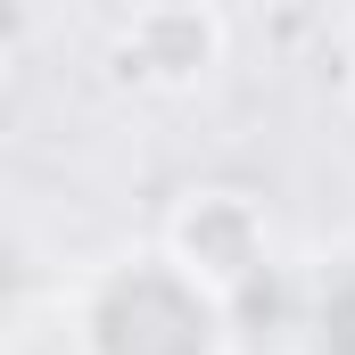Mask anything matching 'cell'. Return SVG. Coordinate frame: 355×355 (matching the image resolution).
Returning a JSON list of instances; mask_svg holds the SVG:
<instances>
[{
	"label": "cell",
	"instance_id": "1",
	"mask_svg": "<svg viewBox=\"0 0 355 355\" xmlns=\"http://www.w3.org/2000/svg\"><path fill=\"white\" fill-rule=\"evenodd\" d=\"M91 347L99 355H207L215 347V306L198 297V281L141 265L124 281H107V297L91 314Z\"/></svg>",
	"mask_w": 355,
	"mask_h": 355
},
{
	"label": "cell",
	"instance_id": "2",
	"mask_svg": "<svg viewBox=\"0 0 355 355\" xmlns=\"http://www.w3.org/2000/svg\"><path fill=\"white\" fill-rule=\"evenodd\" d=\"M322 355H355V281L322 306Z\"/></svg>",
	"mask_w": 355,
	"mask_h": 355
}]
</instances>
